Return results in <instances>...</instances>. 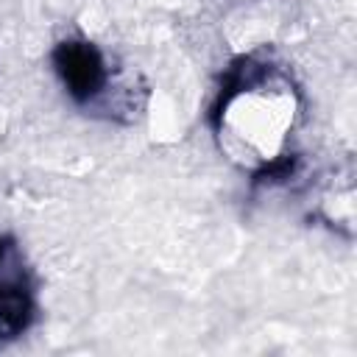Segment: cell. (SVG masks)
<instances>
[{"label": "cell", "mask_w": 357, "mask_h": 357, "mask_svg": "<svg viewBox=\"0 0 357 357\" xmlns=\"http://www.w3.org/2000/svg\"><path fill=\"white\" fill-rule=\"evenodd\" d=\"M298 114L293 75L273 59L243 56L223 78L212 106V131L229 162L254 176H271L287 165Z\"/></svg>", "instance_id": "cell-1"}, {"label": "cell", "mask_w": 357, "mask_h": 357, "mask_svg": "<svg viewBox=\"0 0 357 357\" xmlns=\"http://www.w3.org/2000/svg\"><path fill=\"white\" fill-rule=\"evenodd\" d=\"M53 67L67 89V95L84 106L109 112L114 117V106L109 98V86H114V73L106 56L86 39H64L53 50Z\"/></svg>", "instance_id": "cell-2"}, {"label": "cell", "mask_w": 357, "mask_h": 357, "mask_svg": "<svg viewBox=\"0 0 357 357\" xmlns=\"http://www.w3.org/2000/svg\"><path fill=\"white\" fill-rule=\"evenodd\" d=\"M36 315V293L20 245L0 234V346L17 340Z\"/></svg>", "instance_id": "cell-3"}]
</instances>
